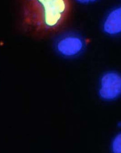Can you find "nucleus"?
Masks as SVG:
<instances>
[{
    "instance_id": "f257e3e1",
    "label": "nucleus",
    "mask_w": 121,
    "mask_h": 153,
    "mask_svg": "<svg viewBox=\"0 0 121 153\" xmlns=\"http://www.w3.org/2000/svg\"><path fill=\"white\" fill-rule=\"evenodd\" d=\"M70 11V0H24L22 24L32 33L48 34L62 27Z\"/></svg>"
},
{
    "instance_id": "f03ea898",
    "label": "nucleus",
    "mask_w": 121,
    "mask_h": 153,
    "mask_svg": "<svg viewBox=\"0 0 121 153\" xmlns=\"http://www.w3.org/2000/svg\"><path fill=\"white\" fill-rule=\"evenodd\" d=\"M99 98L110 102L121 95V75L115 72H108L101 77L98 89Z\"/></svg>"
},
{
    "instance_id": "7ed1b4c3",
    "label": "nucleus",
    "mask_w": 121,
    "mask_h": 153,
    "mask_svg": "<svg viewBox=\"0 0 121 153\" xmlns=\"http://www.w3.org/2000/svg\"><path fill=\"white\" fill-rule=\"evenodd\" d=\"M57 50L65 57H73L80 53L84 48V42L79 36L68 35L63 36L57 43Z\"/></svg>"
},
{
    "instance_id": "20e7f679",
    "label": "nucleus",
    "mask_w": 121,
    "mask_h": 153,
    "mask_svg": "<svg viewBox=\"0 0 121 153\" xmlns=\"http://www.w3.org/2000/svg\"><path fill=\"white\" fill-rule=\"evenodd\" d=\"M106 33L114 35L121 32V7L113 10L108 15L103 24Z\"/></svg>"
},
{
    "instance_id": "39448f33",
    "label": "nucleus",
    "mask_w": 121,
    "mask_h": 153,
    "mask_svg": "<svg viewBox=\"0 0 121 153\" xmlns=\"http://www.w3.org/2000/svg\"><path fill=\"white\" fill-rule=\"evenodd\" d=\"M111 149L112 153H121V132L117 134L112 140Z\"/></svg>"
},
{
    "instance_id": "423d86ee",
    "label": "nucleus",
    "mask_w": 121,
    "mask_h": 153,
    "mask_svg": "<svg viewBox=\"0 0 121 153\" xmlns=\"http://www.w3.org/2000/svg\"><path fill=\"white\" fill-rule=\"evenodd\" d=\"M79 2H80L81 4H89V3H91V2H95L97 0H77Z\"/></svg>"
}]
</instances>
